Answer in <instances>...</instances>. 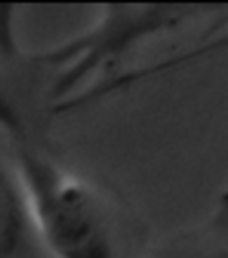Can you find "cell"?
I'll return each mask as SVG.
<instances>
[{"instance_id": "cell-4", "label": "cell", "mask_w": 228, "mask_h": 258, "mask_svg": "<svg viewBox=\"0 0 228 258\" xmlns=\"http://www.w3.org/2000/svg\"><path fill=\"white\" fill-rule=\"evenodd\" d=\"M16 41L13 32L0 38V132L13 141L16 148L36 145V116L32 105L27 102L18 70L13 66L16 57Z\"/></svg>"}, {"instance_id": "cell-2", "label": "cell", "mask_w": 228, "mask_h": 258, "mask_svg": "<svg viewBox=\"0 0 228 258\" xmlns=\"http://www.w3.org/2000/svg\"><path fill=\"white\" fill-rule=\"evenodd\" d=\"M45 258H122L109 209L95 185L36 145L13 160Z\"/></svg>"}, {"instance_id": "cell-1", "label": "cell", "mask_w": 228, "mask_h": 258, "mask_svg": "<svg viewBox=\"0 0 228 258\" xmlns=\"http://www.w3.org/2000/svg\"><path fill=\"white\" fill-rule=\"evenodd\" d=\"M223 9L186 4L100 6L82 31L43 50L27 52V59L46 79L45 100L52 112L70 110L82 100L86 88L122 66L127 57Z\"/></svg>"}, {"instance_id": "cell-5", "label": "cell", "mask_w": 228, "mask_h": 258, "mask_svg": "<svg viewBox=\"0 0 228 258\" xmlns=\"http://www.w3.org/2000/svg\"><path fill=\"white\" fill-rule=\"evenodd\" d=\"M155 258H228L226 194H221L194 226L162 244Z\"/></svg>"}, {"instance_id": "cell-3", "label": "cell", "mask_w": 228, "mask_h": 258, "mask_svg": "<svg viewBox=\"0 0 228 258\" xmlns=\"http://www.w3.org/2000/svg\"><path fill=\"white\" fill-rule=\"evenodd\" d=\"M0 258H45L38 246L15 162L0 157Z\"/></svg>"}]
</instances>
